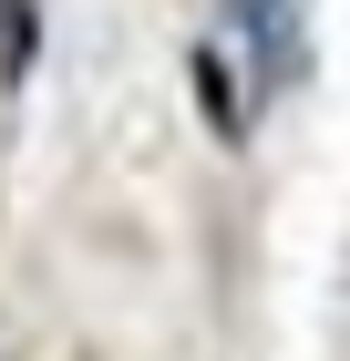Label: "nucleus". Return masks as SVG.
Returning a JSON list of instances; mask_svg holds the SVG:
<instances>
[{
  "mask_svg": "<svg viewBox=\"0 0 350 361\" xmlns=\"http://www.w3.org/2000/svg\"><path fill=\"white\" fill-rule=\"evenodd\" d=\"M227 52L258 73V93H289L309 73V0H227Z\"/></svg>",
  "mask_w": 350,
  "mask_h": 361,
  "instance_id": "obj_1",
  "label": "nucleus"
},
{
  "mask_svg": "<svg viewBox=\"0 0 350 361\" xmlns=\"http://www.w3.org/2000/svg\"><path fill=\"white\" fill-rule=\"evenodd\" d=\"M196 73H206V114L237 135V124H247V83H227V73H237V62H227V42H206V52H196Z\"/></svg>",
  "mask_w": 350,
  "mask_h": 361,
  "instance_id": "obj_2",
  "label": "nucleus"
}]
</instances>
